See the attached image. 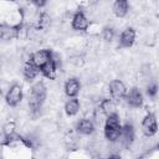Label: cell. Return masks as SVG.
<instances>
[{"label":"cell","instance_id":"14","mask_svg":"<svg viewBox=\"0 0 159 159\" xmlns=\"http://www.w3.org/2000/svg\"><path fill=\"white\" fill-rule=\"evenodd\" d=\"M130 11V4L127 0H117L112 4V12L117 19H124Z\"/></svg>","mask_w":159,"mask_h":159},{"label":"cell","instance_id":"20","mask_svg":"<svg viewBox=\"0 0 159 159\" xmlns=\"http://www.w3.org/2000/svg\"><path fill=\"white\" fill-rule=\"evenodd\" d=\"M145 93H147V96H148L149 98L154 99V98L157 97V94H158V84H157V82L150 81V82L145 86Z\"/></svg>","mask_w":159,"mask_h":159},{"label":"cell","instance_id":"13","mask_svg":"<svg viewBox=\"0 0 159 159\" xmlns=\"http://www.w3.org/2000/svg\"><path fill=\"white\" fill-rule=\"evenodd\" d=\"M76 132L80 135H92L96 132V125L91 118H82L76 123Z\"/></svg>","mask_w":159,"mask_h":159},{"label":"cell","instance_id":"5","mask_svg":"<svg viewBox=\"0 0 159 159\" xmlns=\"http://www.w3.org/2000/svg\"><path fill=\"white\" fill-rule=\"evenodd\" d=\"M127 86L125 83L119 80V78H116V80H112L108 84V92L111 94V98L117 103V102H120L124 99L125 94H127Z\"/></svg>","mask_w":159,"mask_h":159},{"label":"cell","instance_id":"9","mask_svg":"<svg viewBox=\"0 0 159 159\" xmlns=\"http://www.w3.org/2000/svg\"><path fill=\"white\" fill-rule=\"evenodd\" d=\"M51 53H52V50L51 48H40V50H36L31 53V58H30V62L36 66L37 68H41L45 63H47L50 60H51Z\"/></svg>","mask_w":159,"mask_h":159},{"label":"cell","instance_id":"19","mask_svg":"<svg viewBox=\"0 0 159 159\" xmlns=\"http://www.w3.org/2000/svg\"><path fill=\"white\" fill-rule=\"evenodd\" d=\"M114 36H116V29L113 27V26H109V25H107V26H104L103 29H102V31H101V37H102V40L104 41V42H112L113 40H114Z\"/></svg>","mask_w":159,"mask_h":159},{"label":"cell","instance_id":"4","mask_svg":"<svg viewBox=\"0 0 159 159\" xmlns=\"http://www.w3.org/2000/svg\"><path fill=\"white\" fill-rule=\"evenodd\" d=\"M117 142L124 149H129L130 145L135 142V130H134L132 122H127L124 125H122L120 135H119V139Z\"/></svg>","mask_w":159,"mask_h":159},{"label":"cell","instance_id":"8","mask_svg":"<svg viewBox=\"0 0 159 159\" xmlns=\"http://www.w3.org/2000/svg\"><path fill=\"white\" fill-rule=\"evenodd\" d=\"M135 39H137L135 29L132 26H128L120 32V36L118 39V47L119 48H129L134 45Z\"/></svg>","mask_w":159,"mask_h":159},{"label":"cell","instance_id":"2","mask_svg":"<svg viewBox=\"0 0 159 159\" xmlns=\"http://www.w3.org/2000/svg\"><path fill=\"white\" fill-rule=\"evenodd\" d=\"M104 129H103V135L104 139L109 143H114L119 139L120 130H122V123H120V117L118 113L108 116L106 122H104Z\"/></svg>","mask_w":159,"mask_h":159},{"label":"cell","instance_id":"10","mask_svg":"<svg viewBox=\"0 0 159 159\" xmlns=\"http://www.w3.org/2000/svg\"><path fill=\"white\" fill-rule=\"evenodd\" d=\"M89 22H91V20L86 15V12L83 10H77L73 14V17L71 21V27L75 31H86Z\"/></svg>","mask_w":159,"mask_h":159},{"label":"cell","instance_id":"16","mask_svg":"<svg viewBox=\"0 0 159 159\" xmlns=\"http://www.w3.org/2000/svg\"><path fill=\"white\" fill-rule=\"evenodd\" d=\"M21 72H22V77L27 82H32L40 75V68H37L36 66H34L31 62H26V63H22Z\"/></svg>","mask_w":159,"mask_h":159},{"label":"cell","instance_id":"18","mask_svg":"<svg viewBox=\"0 0 159 159\" xmlns=\"http://www.w3.org/2000/svg\"><path fill=\"white\" fill-rule=\"evenodd\" d=\"M97 107H99V109L108 117V116H112V114H116L117 113V103L112 99V98H103L98 104Z\"/></svg>","mask_w":159,"mask_h":159},{"label":"cell","instance_id":"1","mask_svg":"<svg viewBox=\"0 0 159 159\" xmlns=\"http://www.w3.org/2000/svg\"><path fill=\"white\" fill-rule=\"evenodd\" d=\"M46 98H47V86L45 84V82L39 81L32 83L27 96V107L32 117L40 114Z\"/></svg>","mask_w":159,"mask_h":159},{"label":"cell","instance_id":"11","mask_svg":"<svg viewBox=\"0 0 159 159\" xmlns=\"http://www.w3.org/2000/svg\"><path fill=\"white\" fill-rule=\"evenodd\" d=\"M81 82L76 77H70L63 84V92L68 98H76L81 92Z\"/></svg>","mask_w":159,"mask_h":159},{"label":"cell","instance_id":"21","mask_svg":"<svg viewBox=\"0 0 159 159\" xmlns=\"http://www.w3.org/2000/svg\"><path fill=\"white\" fill-rule=\"evenodd\" d=\"M1 93H2V89H1V83H0V96H1Z\"/></svg>","mask_w":159,"mask_h":159},{"label":"cell","instance_id":"7","mask_svg":"<svg viewBox=\"0 0 159 159\" xmlns=\"http://www.w3.org/2000/svg\"><path fill=\"white\" fill-rule=\"evenodd\" d=\"M125 99V103L129 108H133V109H138V108H142L144 106V97H143V93L140 92L139 87H132L129 91H127V94L124 97Z\"/></svg>","mask_w":159,"mask_h":159},{"label":"cell","instance_id":"3","mask_svg":"<svg viewBox=\"0 0 159 159\" xmlns=\"http://www.w3.org/2000/svg\"><path fill=\"white\" fill-rule=\"evenodd\" d=\"M22 98H24V92H22L21 84L12 83L7 88V92L5 94V102H6V104L9 107H11V108H15V107H17L22 102Z\"/></svg>","mask_w":159,"mask_h":159},{"label":"cell","instance_id":"12","mask_svg":"<svg viewBox=\"0 0 159 159\" xmlns=\"http://www.w3.org/2000/svg\"><path fill=\"white\" fill-rule=\"evenodd\" d=\"M19 25H10V24H0V40L2 41H11L17 39L19 34Z\"/></svg>","mask_w":159,"mask_h":159},{"label":"cell","instance_id":"6","mask_svg":"<svg viewBox=\"0 0 159 159\" xmlns=\"http://www.w3.org/2000/svg\"><path fill=\"white\" fill-rule=\"evenodd\" d=\"M140 128H142V132H143L144 137H147V138L154 137L157 134L158 124H157V117L153 112H148L143 117L142 123H140Z\"/></svg>","mask_w":159,"mask_h":159},{"label":"cell","instance_id":"15","mask_svg":"<svg viewBox=\"0 0 159 159\" xmlns=\"http://www.w3.org/2000/svg\"><path fill=\"white\" fill-rule=\"evenodd\" d=\"M58 70H60V68L56 66V63H55L52 60H50L47 63H45V65L40 68V73H41L43 77H46L47 80L55 81V80H57Z\"/></svg>","mask_w":159,"mask_h":159},{"label":"cell","instance_id":"17","mask_svg":"<svg viewBox=\"0 0 159 159\" xmlns=\"http://www.w3.org/2000/svg\"><path fill=\"white\" fill-rule=\"evenodd\" d=\"M65 113L68 117L76 116L78 112H81V102L78 98H68L63 104Z\"/></svg>","mask_w":159,"mask_h":159}]
</instances>
